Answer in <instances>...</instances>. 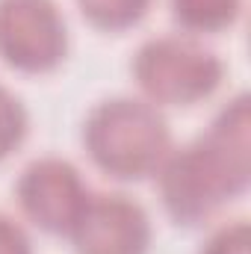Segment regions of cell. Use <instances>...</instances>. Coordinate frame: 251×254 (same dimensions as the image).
<instances>
[{
  "label": "cell",
  "mask_w": 251,
  "mask_h": 254,
  "mask_svg": "<svg viewBox=\"0 0 251 254\" xmlns=\"http://www.w3.org/2000/svg\"><path fill=\"white\" fill-rule=\"evenodd\" d=\"M249 222L246 219H231L222 222L219 228L210 231V237L204 240V246L198 249V254H249Z\"/></svg>",
  "instance_id": "obj_10"
},
{
  "label": "cell",
  "mask_w": 251,
  "mask_h": 254,
  "mask_svg": "<svg viewBox=\"0 0 251 254\" xmlns=\"http://www.w3.org/2000/svg\"><path fill=\"white\" fill-rule=\"evenodd\" d=\"M89 195L92 190L83 181L80 169L71 160L51 154L27 163L15 181V201L21 213L51 237L71 234Z\"/></svg>",
  "instance_id": "obj_5"
},
{
  "label": "cell",
  "mask_w": 251,
  "mask_h": 254,
  "mask_svg": "<svg viewBox=\"0 0 251 254\" xmlns=\"http://www.w3.org/2000/svg\"><path fill=\"white\" fill-rule=\"evenodd\" d=\"M68 240L77 254H148L154 228L136 198L125 192H92Z\"/></svg>",
  "instance_id": "obj_6"
},
{
  "label": "cell",
  "mask_w": 251,
  "mask_h": 254,
  "mask_svg": "<svg viewBox=\"0 0 251 254\" xmlns=\"http://www.w3.org/2000/svg\"><path fill=\"white\" fill-rule=\"evenodd\" d=\"M154 0H77L80 15L104 33H125L142 24Z\"/></svg>",
  "instance_id": "obj_8"
},
{
  "label": "cell",
  "mask_w": 251,
  "mask_h": 254,
  "mask_svg": "<svg viewBox=\"0 0 251 254\" xmlns=\"http://www.w3.org/2000/svg\"><path fill=\"white\" fill-rule=\"evenodd\" d=\"M57 0H0V60L21 74H51L68 57Z\"/></svg>",
  "instance_id": "obj_4"
},
{
  "label": "cell",
  "mask_w": 251,
  "mask_h": 254,
  "mask_svg": "<svg viewBox=\"0 0 251 254\" xmlns=\"http://www.w3.org/2000/svg\"><path fill=\"white\" fill-rule=\"evenodd\" d=\"M157 192L175 225L195 228L243 198L251 184V107L240 92L201 136L172 148L157 169Z\"/></svg>",
  "instance_id": "obj_1"
},
{
  "label": "cell",
  "mask_w": 251,
  "mask_h": 254,
  "mask_svg": "<svg viewBox=\"0 0 251 254\" xmlns=\"http://www.w3.org/2000/svg\"><path fill=\"white\" fill-rule=\"evenodd\" d=\"M246 0H169L172 21L187 36H216L231 30L243 15Z\"/></svg>",
  "instance_id": "obj_7"
},
{
  "label": "cell",
  "mask_w": 251,
  "mask_h": 254,
  "mask_svg": "<svg viewBox=\"0 0 251 254\" xmlns=\"http://www.w3.org/2000/svg\"><path fill=\"white\" fill-rule=\"evenodd\" d=\"M30 133V113L24 101L0 83V163L9 160Z\"/></svg>",
  "instance_id": "obj_9"
},
{
  "label": "cell",
  "mask_w": 251,
  "mask_h": 254,
  "mask_svg": "<svg viewBox=\"0 0 251 254\" xmlns=\"http://www.w3.org/2000/svg\"><path fill=\"white\" fill-rule=\"evenodd\" d=\"M0 254H33V240L27 228L0 210Z\"/></svg>",
  "instance_id": "obj_11"
},
{
  "label": "cell",
  "mask_w": 251,
  "mask_h": 254,
  "mask_svg": "<svg viewBox=\"0 0 251 254\" xmlns=\"http://www.w3.org/2000/svg\"><path fill=\"white\" fill-rule=\"evenodd\" d=\"M130 74L154 107H192L207 101L225 80V63L187 33L154 36L133 54Z\"/></svg>",
  "instance_id": "obj_3"
},
{
  "label": "cell",
  "mask_w": 251,
  "mask_h": 254,
  "mask_svg": "<svg viewBox=\"0 0 251 254\" xmlns=\"http://www.w3.org/2000/svg\"><path fill=\"white\" fill-rule=\"evenodd\" d=\"M83 148L107 178L133 184L154 178L172 151V130L160 107L145 98H107L83 122Z\"/></svg>",
  "instance_id": "obj_2"
}]
</instances>
